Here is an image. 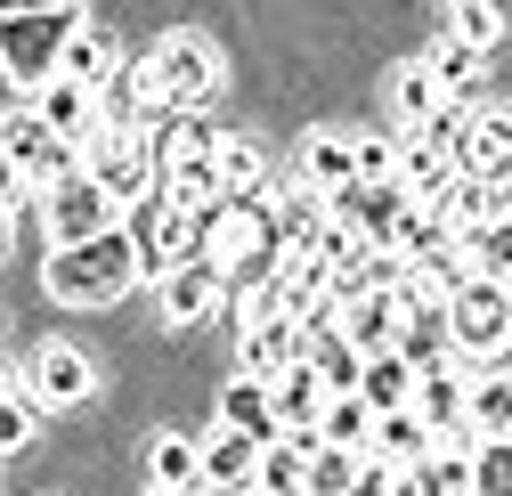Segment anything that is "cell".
I'll use <instances>...</instances> for the list:
<instances>
[{
	"label": "cell",
	"mask_w": 512,
	"mask_h": 496,
	"mask_svg": "<svg viewBox=\"0 0 512 496\" xmlns=\"http://www.w3.org/2000/svg\"><path fill=\"white\" fill-rule=\"evenodd\" d=\"M301 358H309V326H301V318H269V326L244 334V375H261V383L293 375Z\"/></svg>",
	"instance_id": "cell-19"
},
{
	"label": "cell",
	"mask_w": 512,
	"mask_h": 496,
	"mask_svg": "<svg viewBox=\"0 0 512 496\" xmlns=\"http://www.w3.org/2000/svg\"><path fill=\"white\" fill-rule=\"evenodd\" d=\"M358 472H366V456H350V448H317V464H309V496H350Z\"/></svg>",
	"instance_id": "cell-35"
},
{
	"label": "cell",
	"mask_w": 512,
	"mask_h": 496,
	"mask_svg": "<svg viewBox=\"0 0 512 496\" xmlns=\"http://www.w3.org/2000/svg\"><path fill=\"white\" fill-rule=\"evenodd\" d=\"M155 496H163V488H155ZM196 496H204V488H196Z\"/></svg>",
	"instance_id": "cell-40"
},
{
	"label": "cell",
	"mask_w": 512,
	"mask_h": 496,
	"mask_svg": "<svg viewBox=\"0 0 512 496\" xmlns=\"http://www.w3.org/2000/svg\"><path fill=\"white\" fill-rule=\"evenodd\" d=\"M399 155H407V139L366 131V139H358V188H399Z\"/></svg>",
	"instance_id": "cell-32"
},
{
	"label": "cell",
	"mask_w": 512,
	"mask_h": 496,
	"mask_svg": "<svg viewBox=\"0 0 512 496\" xmlns=\"http://www.w3.org/2000/svg\"><path fill=\"white\" fill-rule=\"evenodd\" d=\"M155 309H163L171 334H179V326H204L212 309H228V277H220L212 261H196V269H179L171 285H155Z\"/></svg>",
	"instance_id": "cell-13"
},
{
	"label": "cell",
	"mask_w": 512,
	"mask_h": 496,
	"mask_svg": "<svg viewBox=\"0 0 512 496\" xmlns=\"http://www.w3.org/2000/svg\"><path fill=\"white\" fill-rule=\"evenodd\" d=\"M447 41H464V49H496V41H504V9H488V0H464V9L447 17Z\"/></svg>",
	"instance_id": "cell-34"
},
{
	"label": "cell",
	"mask_w": 512,
	"mask_h": 496,
	"mask_svg": "<svg viewBox=\"0 0 512 496\" xmlns=\"http://www.w3.org/2000/svg\"><path fill=\"white\" fill-rule=\"evenodd\" d=\"M317 448H326L317 431H309V440H301V431H285V440L261 456V496H309V464H317Z\"/></svg>",
	"instance_id": "cell-25"
},
{
	"label": "cell",
	"mask_w": 512,
	"mask_h": 496,
	"mask_svg": "<svg viewBox=\"0 0 512 496\" xmlns=\"http://www.w3.org/2000/svg\"><path fill=\"white\" fill-rule=\"evenodd\" d=\"M41 415H49V407H41V399L25 391V375H17V383H9V407H0V448H9V456H17V448H33Z\"/></svg>",
	"instance_id": "cell-33"
},
{
	"label": "cell",
	"mask_w": 512,
	"mask_h": 496,
	"mask_svg": "<svg viewBox=\"0 0 512 496\" xmlns=\"http://www.w3.org/2000/svg\"><path fill=\"white\" fill-rule=\"evenodd\" d=\"M41 228H49V244H57V253H66V244L114 236V228H122V204H114L98 179L82 171V179H66V188H49V196H41Z\"/></svg>",
	"instance_id": "cell-7"
},
{
	"label": "cell",
	"mask_w": 512,
	"mask_h": 496,
	"mask_svg": "<svg viewBox=\"0 0 512 496\" xmlns=\"http://www.w3.org/2000/svg\"><path fill=\"white\" fill-rule=\"evenodd\" d=\"M131 90H139V106H155V114H196V106L220 90V49H212V33H196V25L163 33V41L147 49V66H131Z\"/></svg>",
	"instance_id": "cell-1"
},
{
	"label": "cell",
	"mask_w": 512,
	"mask_h": 496,
	"mask_svg": "<svg viewBox=\"0 0 512 496\" xmlns=\"http://www.w3.org/2000/svg\"><path fill=\"white\" fill-rule=\"evenodd\" d=\"M439 456V431L407 407V415H382L374 423V464H391V472H407V464H431Z\"/></svg>",
	"instance_id": "cell-22"
},
{
	"label": "cell",
	"mask_w": 512,
	"mask_h": 496,
	"mask_svg": "<svg viewBox=\"0 0 512 496\" xmlns=\"http://www.w3.org/2000/svg\"><path fill=\"white\" fill-rule=\"evenodd\" d=\"M277 228H285V253H317V244H326V228H334V204L293 179V188L277 196Z\"/></svg>",
	"instance_id": "cell-23"
},
{
	"label": "cell",
	"mask_w": 512,
	"mask_h": 496,
	"mask_svg": "<svg viewBox=\"0 0 512 496\" xmlns=\"http://www.w3.org/2000/svg\"><path fill=\"white\" fill-rule=\"evenodd\" d=\"M391 496H439V472H431V464H407V472L391 480Z\"/></svg>",
	"instance_id": "cell-39"
},
{
	"label": "cell",
	"mask_w": 512,
	"mask_h": 496,
	"mask_svg": "<svg viewBox=\"0 0 512 496\" xmlns=\"http://www.w3.org/2000/svg\"><path fill=\"white\" fill-rule=\"evenodd\" d=\"M472 440L480 448H496V440H512V375H480L472 383Z\"/></svg>",
	"instance_id": "cell-28"
},
{
	"label": "cell",
	"mask_w": 512,
	"mask_h": 496,
	"mask_svg": "<svg viewBox=\"0 0 512 496\" xmlns=\"http://www.w3.org/2000/svg\"><path fill=\"white\" fill-rule=\"evenodd\" d=\"M431 74H439V90H447V98H464V90L480 82V49H464V41H439V49H431Z\"/></svg>",
	"instance_id": "cell-36"
},
{
	"label": "cell",
	"mask_w": 512,
	"mask_h": 496,
	"mask_svg": "<svg viewBox=\"0 0 512 496\" xmlns=\"http://www.w3.org/2000/svg\"><path fill=\"white\" fill-rule=\"evenodd\" d=\"M415 383H423V366H415L407 350H374V358H366L358 399H366L374 415H407V407H415Z\"/></svg>",
	"instance_id": "cell-20"
},
{
	"label": "cell",
	"mask_w": 512,
	"mask_h": 496,
	"mask_svg": "<svg viewBox=\"0 0 512 496\" xmlns=\"http://www.w3.org/2000/svg\"><path fill=\"white\" fill-rule=\"evenodd\" d=\"M382 98H391V122H399V131H431V122L456 106V98L439 90L431 57H415V66H391V90H382Z\"/></svg>",
	"instance_id": "cell-16"
},
{
	"label": "cell",
	"mask_w": 512,
	"mask_h": 496,
	"mask_svg": "<svg viewBox=\"0 0 512 496\" xmlns=\"http://www.w3.org/2000/svg\"><path fill=\"white\" fill-rule=\"evenodd\" d=\"M66 74H74L82 90H98V98H106V90L122 82V41H114L106 25H82V33H74V49H66Z\"/></svg>",
	"instance_id": "cell-24"
},
{
	"label": "cell",
	"mask_w": 512,
	"mask_h": 496,
	"mask_svg": "<svg viewBox=\"0 0 512 496\" xmlns=\"http://www.w3.org/2000/svg\"><path fill=\"white\" fill-rule=\"evenodd\" d=\"M309 366L326 375V391H334V399L366 383V350H358L350 334H317V342H309Z\"/></svg>",
	"instance_id": "cell-29"
},
{
	"label": "cell",
	"mask_w": 512,
	"mask_h": 496,
	"mask_svg": "<svg viewBox=\"0 0 512 496\" xmlns=\"http://www.w3.org/2000/svg\"><path fill=\"white\" fill-rule=\"evenodd\" d=\"M456 253H464L472 285H512V220H488V228L456 236Z\"/></svg>",
	"instance_id": "cell-27"
},
{
	"label": "cell",
	"mask_w": 512,
	"mask_h": 496,
	"mask_svg": "<svg viewBox=\"0 0 512 496\" xmlns=\"http://www.w3.org/2000/svg\"><path fill=\"white\" fill-rule=\"evenodd\" d=\"M293 179H301V188H317V196L358 188V139H350V131H309V139H301Z\"/></svg>",
	"instance_id": "cell-15"
},
{
	"label": "cell",
	"mask_w": 512,
	"mask_h": 496,
	"mask_svg": "<svg viewBox=\"0 0 512 496\" xmlns=\"http://www.w3.org/2000/svg\"><path fill=\"white\" fill-rule=\"evenodd\" d=\"M252 496H261V488H252Z\"/></svg>",
	"instance_id": "cell-41"
},
{
	"label": "cell",
	"mask_w": 512,
	"mask_h": 496,
	"mask_svg": "<svg viewBox=\"0 0 512 496\" xmlns=\"http://www.w3.org/2000/svg\"><path fill=\"white\" fill-rule=\"evenodd\" d=\"M0 147H9V171H25V163H33L41 147H49V131H41V114H33V106H17L9 122H0Z\"/></svg>",
	"instance_id": "cell-37"
},
{
	"label": "cell",
	"mask_w": 512,
	"mask_h": 496,
	"mask_svg": "<svg viewBox=\"0 0 512 496\" xmlns=\"http://www.w3.org/2000/svg\"><path fill=\"white\" fill-rule=\"evenodd\" d=\"M472 383H480V375H464V358L423 366V383H415V415H423L431 431H456V423L472 415Z\"/></svg>",
	"instance_id": "cell-17"
},
{
	"label": "cell",
	"mask_w": 512,
	"mask_h": 496,
	"mask_svg": "<svg viewBox=\"0 0 512 496\" xmlns=\"http://www.w3.org/2000/svg\"><path fill=\"white\" fill-rule=\"evenodd\" d=\"M25 106L41 114V131H49V139H74V147H90V139L106 131V98L82 90L74 74H57V82H49L41 98H25Z\"/></svg>",
	"instance_id": "cell-10"
},
{
	"label": "cell",
	"mask_w": 512,
	"mask_h": 496,
	"mask_svg": "<svg viewBox=\"0 0 512 496\" xmlns=\"http://www.w3.org/2000/svg\"><path fill=\"white\" fill-rule=\"evenodd\" d=\"M25 391L57 415V407H82L90 391H98V366H90V350H74V342H41L33 358H25Z\"/></svg>",
	"instance_id": "cell-9"
},
{
	"label": "cell",
	"mask_w": 512,
	"mask_h": 496,
	"mask_svg": "<svg viewBox=\"0 0 512 496\" xmlns=\"http://www.w3.org/2000/svg\"><path fill=\"white\" fill-rule=\"evenodd\" d=\"M90 179L114 196V204H147L155 196V155H147V139L139 131H122V122H106V131L90 139Z\"/></svg>",
	"instance_id": "cell-8"
},
{
	"label": "cell",
	"mask_w": 512,
	"mask_h": 496,
	"mask_svg": "<svg viewBox=\"0 0 512 496\" xmlns=\"http://www.w3.org/2000/svg\"><path fill=\"white\" fill-rule=\"evenodd\" d=\"M447 342H456V358L472 366H496L512 350V285H464V301L447 309Z\"/></svg>",
	"instance_id": "cell-6"
},
{
	"label": "cell",
	"mask_w": 512,
	"mask_h": 496,
	"mask_svg": "<svg viewBox=\"0 0 512 496\" xmlns=\"http://www.w3.org/2000/svg\"><path fill=\"white\" fill-rule=\"evenodd\" d=\"M342 334L374 358V350H399V334H407V285L399 293H358L350 309H342Z\"/></svg>",
	"instance_id": "cell-18"
},
{
	"label": "cell",
	"mask_w": 512,
	"mask_h": 496,
	"mask_svg": "<svg viewBox=\"0 0 512 496\" xmlns=\"http://www.w3.org/2000/svg\"><path fill=\"white\" fill-rule=\"evenodd\" d=\"M90 17L66 9V0H49V9H9L0 17V66H9V90L17 98H41L57 74H66V49Z\"/></svg>",
	"instance_id": "cell-2"
},
{
	"label": "cell",
	"mask_w": 512,
	"mask_h": 496,
	"mask_svg": "<svg viewBox=\"0 0 512 496\" xmlns=\"http://www.w3.org/2000/svg\"><path fill=\"white\" fill-rule=\"evenodd\" d=\"M131 244H139V277L171 285L179 269H196V261H204V220H196V212H179L171 196H147V204L131 212Z\"/></svg>",
	"instance_id": "cell-5"
},
{
	"label": "cell",
	"mask_w": 512,
	"mask_h": 496,
	"mask_svg": "<svg viewBox=\"0 0 512 496\" xmlns=\"http://www.w3.org/2000/svg\"><path fill=\"white\" fill-rule=\"evenodd\" d=\"M147 480L163 496H196L204 488V448L179 440V431H155V440H147Z\"/></svg>",
	"instance_id": "cell-21"
},
{
	"label": "cell",
	"mask_w": 512,
	"mask_h": 496,
	"mask_svg": "<svg viewBox=\"0 0 512 496\" xmlns=\"http://www.w3.org/2000/svg\"><path fill=\"white\" fill-rule=\"evenodd\" d=\"M261 440H244V431H212V440H204V496H252V488H261Z\"/></svg>",
	"instance_id": "cell-11"
},
{
	"label": "cell",
	"mask_w": 512,
	"mask_h": 496,
	"mask_svg": "<svg viewBox=\"0 0 512 496\" xmlns=\"http://www.w3.org/2000/svg\"><path fill=\"white\" fill-rule=\"evenodd\" d=\"M220 423L244 431V440H261V448H277V440H285L277 383H261V375H228V391H220Z\"/></svg>",
	"instance_id": "cell-14"
},
{
	"label": "cell",
	"mask_w": 512,
	"mask_h": 496,
	"mask_svg": "<svg viewBox=\"0 0 512 496\" xmlns=\"http://www.w3.org/2000/svg\"><path fill=\"white\" fill-rule=\"evenodd\" d=\"M204 261H236V269H261L277 277L285 261V228H277V196H228L220 212H204Z\"/></svg>",
	"instance_id": "cell-4"
},
{
	"label": "cell",
	"mask_w": 512,
	"mask_h": 496,
	"mask_svg": "<svg viewBox=\"0 0 512 496\" xmlns=\"http://www.w3.org/2000/svg\"><path fill=\"white\" fill-rule=\"evenodd\" d=\"M399 350H407L415 366L456 358V342H447V318H439V309H407V334H399Z\"/></svg>",
	"instance_id": "cell-31"
},
{
	"label": "cell",
	"mask_w": 512,
	"mask_h": 496,
	"mask_svg": "<svg viewBox=\"0 0 512 496\" xmlns=\"http://www.w3.org/2000/svg\"><path fill=\"white\" fill-rule=\"evenodd\" d=\"M220 188H228V196H261V188H269V155L252 147V139H228V147H220Z\"/></svg>",
	"instance_id": "cell-30"
},
{
	"label": "cell",
	"mask_w": 512,
	"mask_h": 496,
	"mask_svg": "<svg viewBox=\"0 0 512 496\" xmlns=\"http://www.w3.org/2000/svg\"><path fill=\"white\" fill-rule=\"evenodd\" d=\"M277 285H285V309H293V318L342 301V293H334V261H317V253H285V261H277Z\"/></svg>",
	"instance_id": "cell-26"
},
{
	"label": "cell",
	"mask_w": 512,
	"mask_h": 496,
	"mask_svg": "<svg viewBox=\"0 0 512 496\" xmlns=\"http://www.w3.org/2000/svg\"><path fill=\"white\" fill-rule=\"evenodd\" d=\"M472 496H512V440L472 456Z\"/></svg>",
	"instance_id": "cell-38"
},
{
	"label": "cell",
	"mask_w": 512,
	"mask_h": 496,
	"mask_svg": "<svg viewBox=\"0 0 512 496\" xmlns=\"http://www.w3.org/2000/svg\"><path fill=\"white\" fill-rule=\"evenodd\" d=\"M41 285H49V301H66V309H106V301H122V293L139 285V244H131V228L49 253V261H41Z\"/></svg>",
	"instance_id": "cell-3"
},
{
	"label": "cell",
	"mask_w": 512,
	"mask_h": 496,
	"mask_svg": "<svg viewBox=\"0 0 512 496\" xmlns=\"http://www.w3.org/2000/svg\"><path fill=\"white\" fill-rule=\"evenodd\" d=\"M456 163H464V179H512V106H480L472 122H464V147H456Z\"/></svg>",
	"instance_id": "cell-12"
}]
</instances>
